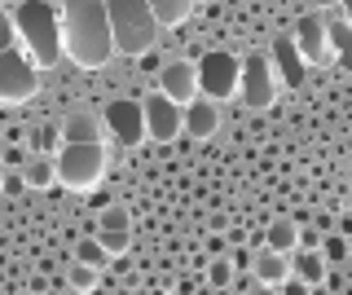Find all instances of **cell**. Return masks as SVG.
I'll use <instances>...</instances> for the list:
<instances>
[{
	"mask_svg": "<svg viewBox=\"0 0 352 295\" xmlns=\"http://www.w3.org/2000/svg\"><path fill=\"white\" fill-rule=\"evenodd\" d=\"M62 141H102V124L93 115H71L62 124Z\"/></svg>",
	"mask_w": 352,
	"mask_h": 295,
	"instance_id": "18",
	"label": "cell"
},
{
	"mask_svg": "<svg viewBox=\"0 0 352 295\" xmlns=\"http://www.w3.org/2000/svg\"><path fill=\"white\" fill-rule=\"evenodd\" d=\"M75 260H84V265H93V269H102L110 265V256H106V247L97 243V238H88V243H80V251H75Z\"/></svg>",
	"mask_w": 352,
	"mask_h": 295,
	"instance_id": "22",
	"label": "cell"
},
{
	"mask_svg": "<svg viewBox=\"0 0 352 295\" xmlns=\"http://www.w3.org/2000/svg\"><path fill=\"white\" fill-rule=\"evenodd\" d=\"M14 27H18V40L27 45V58L40 67H58L62 58V18L49 0H22L14 9Z\"/></svg>",
	"mask_w": 352,
	"mask_h": 295,
	"instance_id": "2",
	"label": "cell"
},
{
	"mask_svg": "<svg viewBox=\"0 0 352 295\" xmlns=\"http://www.w3.org/2000/svg\"><path fill=\"white\" fill-rule=\"evenodd\" d=\"M0 190H5V172H0Z\"/></svg>",
	"mask_w": 352,
	"mask_h": 295,
	"instance_id": "30",
	"label": "cell"
},
{
	"mask_svg": "<svg viewBox=\"0 0 352 295\" xmlns=\"http://www.w3.org/2000/svg\"><path fill=\"white\" fill-rule=\"evenodd\" d=\"M291 273H300V278L308 282V287H322V282H326V256H322V251H317V247H304V251H295V256H291Z\"/></svg>",
	"mask_w": 352,
	"mask_h": 295,
	"instance_id": "15",
	"label": "cell"
},
{
	"mask_svg": "<svg viewBox=\"0 0 352 295\" xmlns=\"http://www.w3.org/2000/svg\"><path fill=\"white\" fill-rule=\"evenodd\" d=\"M159 93L172 97L176 106L194 102V93H198V71H194V62H168V67L159 71Z\"/></svg>",
	"mask_w": 352,
	"mask_h": 295,
	"instance_id": "10",
	"label": "cell"
},
{
	"mask_svg": "<svg viewBox=\"0 0 352 295\" xmlns=\"http://www.w3.org/2000/svg\"><path fill=\"white\" fill-rule=\"evenodd\" d=\"M62 53L75 67H106L115 58L110 18L102 0H66L62 5Z\"/></svg>",
	"mask_w": 352,
	"mask_h": 295,
	"instance_id": "1",
	"label": "cell"
},
{
	"mask_svg": "<svg viewBox=\"0 0 352 295\" xmlns=\"http://www.w3.org/2000/svg\"><path fill=\"white\" fill-rule=\"evenodd\" d=\"M58 181V172H53V159H31L27 168H22V185H31V190H44V185Z\"/></svg>",
	"mask_w": 352,
	"mask_h": 295,
	"instance_id": "21",
	"label": "cell"
},
{
	"mask_svg": "<svg viewBox=\"0 0 352 295\" xmlns=\"http://www.w3.org/2000/svg\"><path fill=\"white\" fill-rule=\"evenodd\" d=\"M150 9L159 18V27H176L194 14V0H150Z\"/></svg>",
	"mask_w": 352,
	"mask_h": 295,
	"instance_id": "17",
	"label": "cell"
},
{
	"mask_svg": "<svg viewBox=\"0 0 352 295\" xmlns=\"http://www.w3.org/2000/svg\"><path fill=\"white\" fill-rule=\"evenodd\" d=\"M128 225H132L128 207H106V212H102V225H97V229H128Z\"/></svg>",
	"mask_w": 352,
	"mask_h": 295,
	"instance_id": "24",
	"label": "cell"
},
{
	"mask_svg": "<svg viewBox=\"0 0 352 295\" xmlns=\"http://www.w3.org/2000/svg\"><path fill=\"white\" fill-rule=\"evenodd\" d=\"M238 97L247 111H269L273 106V62L264 53H251L242 62V75H238Z\"/></svg>",
	"mask_w": 352,
	"mask_h": 295,
	"instance_id": "6",
	"label": "cell"
},
{
	"mask_svg": "<svg viewBox=\"0 0 352 295\" xmlns=\"http://www.w3.org/2000/svg\"><path fill=\"white\" fill-rule=\"evenodd\" d=\"M264 247L295 251V247H300V225H295V221H273V225H269V234H264Z\"/></svg>",
	"mask_w": 352,
	"mask_h": 295,
	"instance_id": "19",
	"label": "cell"
},
{
	"mask_svg": "<svg viewBox=\"0 0 352 295\" xmlns=\"http://www.w3.org/2000/svg\"><path fill=\"white\" fill-rule=\"evenodd\" d=\"M36 97V62L18 49L0 53V102H27Z\"/></svg>",
	"mask_w": 352,
	"mask_h": 295,
	"instance_id": "7",
	"label": "cell"
},
{
	"mask_svg": "<svg viewBox=\"0 0 352 295\" xmlns=\"http://www.w3.org/2000/svg\"><path fill=\"white\" fill-rule=\"evenodd\" d=\"M141 119H146L150 141H168V137H176V128H181V106L163 93H150V97H141Z\"/></svg>",
	"mask_w": 352,
	"mask_h": 295,
	"instance_id": "8",
	"label": "cell"
},
{
	"mask_svg": "<svg viewBox=\"0 0 352 295\" xmlns=\"http://www.w3.org/2000/svg\"><path fill=\"white\" fill-rule=\"evenodd\" d=\"M66 287H71V291H97V287H102V269H93V265H84V260H75V265H71V278H66Z\"/></svg>",
	"mask_w": 352,
	"mask_h": 295,
	"instance_id": "20",
	"label": "cell"
},
{
	"mask_svg": "<svg viewBox=\"0 0 352 295\" xmlns=\"http://www.w3.org/2000/svg\"><path fill=\"white\" fill-rule=\"evenodd\" d=\"M295 49H300L304 62H322V53H326V18L322 14H304L295 23Z\"/></svg>",
	"mask_w": 352,
	"mask_h": 295,
	"instance_id": "11",
	"label": "cell"
},
{
	"mask_svg": "<svg viewBox=\"0 0 352 295\" xmlns=\"http://www.w3.org/2000/svg\"><path fill=\"white\" fill-rule=\"evenodd\" d=\"M339 5H344V14H348V18H352V0H339Z\"/></svg>",
	"mask_w": 352,
	"mask_h": 295,
	"instance_id": "29",
	"label": "cell"
},
{
	"mask_svg": "<svg viewBox=\"0 0 352 295\" xmlns=\"http://www.w3.org/2000/svg\"><path fill=\"white\" fill-rule=\"evenodd\" d=\"M273 71L282 75L286 89H300L304 84V58H300V49H295V40H278V45H273Z\"/></svg>",
	"mask_w": 352,
	"mask_h": 295,
	"instance_id": "14",
	"label": "cell"
},
{
	"mask_svg": "<svg viewBox=\"0 0 352 295\" xmlns=\"http://www.w3.org/2000/svg\"><path fill=\"white\" fill-rule=\"evenodd\" d=\"M251 273L264 282V291H278V282L291 273V251H278V247H264L256 260H251Z\"/></svg>",
	"mask_w": 352,
	"mask_h": 295,
	"instance_id": "13",
	"label": "cell"
},
{
	"mask_svg": "<svg viewBox=\"0 0 352 295\" xmlns=\"http://www.w3.org/2000/svg\"><path fill=\"white\" fill-rule=\"evenodd\" d=\"M207 278H212V287H229V278H234V265H229V260H212Z\"/></svg>",
	"mask_w": 352,
	"mask_h": 295,
	"instance_id": "26",
	"label": "cell"
},
{
	"mask_svg": "<svg viewBox=\"0 0 352 295\" xmlns=\"http://www.w3.org/2000/svg\"><path fill=\"white\" fill-rule=\"evenodd\" d=\"M229 287H234L238 295H256V291H264V282L256 278V273H242V278H229Z\"/></svg>",
	"mask_w": 352,
	"mask_h": 295,
	"instance_id": "27",
	"label": "cell"
},
{
	"mask_svg": "<svg viewBox=\"0 0 352 295\" xmlns=\"http://www.w3.org/2000/svg\"><path fill=\"white\" fill-rule=\"evenodd\" d=\"M106 128L119 146H137L146 137V119H141V102H110L106 106Z\"/></svg>",
	"mask_w": 352,
	"mask_h": 295,
	"instance_id": "9",
	"label": "cell"
},
{
	"mask_svg": "<svg viewBox=\"0 0 352 295\" xmlns=\"http://www.w3.org/2000/svg\"><path fill=\"white\" fill-rule=\"evenodd\" d=\"M326 45H335L339 67L352 71V23H326Z\"/></svg>",
	"mask_w": 352,
	"mask_h": 295,
	"instance_id": "16",
	"label": "cell"
},
{
	"mask_svg": "<svg viewBox=\"0 0 352 295\" xmlns=\"http://www.w3.org/2000/svg\"><path fill=\"white\" fill-rule=\"evenodd\" d=\"M106 18H110V40H115V53L124 58H141V53L154 49L159 40V18H154L150 0H102Z\"/></svg>",
	"mask_w": 352,
	"mask_h": 295,
	"instance_id": "3",
	"label": "cell"
},
{
	"mask_svg": "<svg viewBox=\"0 0 352 295\" xmlns=\"http://www.w3.org/2000/svg\"><path fill=\"white\" fill-rule=\"evenodd\" d=\"M344 251H348L344 238H326V243H322V256L326 260H344Z\"/></svg>",
	"mask_w": 352,
	"mask_h": 295,
	"instance_id": "28",
	"label": "cell"
},
{
	"mask_svg": "<svg viewBox=\"0 0 352 295\" xmlns=\"http://www.w3.org/2000/svg\"><path fill=\"white\" fill-rule=\"evenodd\" d=\"M216 124H220V115H216V102L207 97V102H185L181 106V128H185V137H212L216 133Z\"/></svg>",
	"mask_w": 352,
	"mask_h": 295,
	"instance_id": "12",
	"label": "cell"
},
{
	"mask_svg": "<svg viewBox=\"0 0 352 295\" xmlns=\"http://www.w3.org/2000/svg\"><path fill=\"white\" fill-rule=\"evenodd\" d=\"M198 71V93L212 97V102H229V97H238V75H242V62L234 58V53L216 49L207 53L203 62H194Z\"/></svg>",
	"mask_w": 352,
	"mask_h": 295,
	"instance_id": "5",
	"label": "cell"
},
{
	"mask_svg": "<svg viewBox=\"0 0 352 295\" xmlns=\"http://www.w3.org/2000/svg\"><path fill=\"white\" fill-rule=\"evenodd\" d=\"M14 40H18L14 14H5V9H0V53H5V49H14Z\"/></svg>",
	"mask_w": 352,
	"mask_h": 295,
	"instance_id": "25",
	"label": "cell"
},
{
	"mask_svg": "<svg viewBox=\"0 0 352 295\" xmlns=\"http://www.w3.org/2000/svg\"><path fill=\"white\" fill-rule=\"evenodd\" d=\"M53 172H58V181L66 190H93L97 181H102L106 172V150L102 141H66L62 155L53 159Z\"/></svg>",
	"mask_w": 352,
	"mask_h": 295,
	"instance_id": "4",
	"label": "cell"
},
{
	"mask_svg": "<svg viewBox=\"0 0 352 295\" xmlns=\"http://www.w3.org/2000/svg\"><path fill=\"white\" fill-rule=\"evenodd\" d=\"M97 243L106 247V256H124L132 238H128V229H97Z\"/></svg>",
	"mask_w": 352,
	"mask_h": 295,
	"instance_id": "23",
	"label": "cell"
}]
</instances>
